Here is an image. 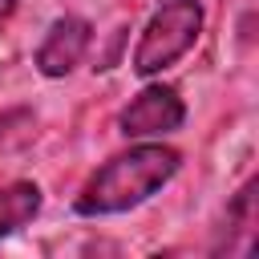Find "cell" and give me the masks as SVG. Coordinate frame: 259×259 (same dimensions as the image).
Wrapping results in <instances>:
<instances>
[{
    "mask_svg": "<svg viewBox=\"0 0 259 259\" xmlns=\"http://www.w3.org/2000/svg\"><path fill=\"white\" fill-rule=\"evenodd\" d=\"M178 170H182V154L174 146H162V142L130 146L85 178V186L73 198V210L81 219L125 214V210L150 202L162 186H170Z\"/></svg>",
    "mask_w": 259,
    "mask_h": 259,
    "instance_id": "6da1fadb",
    "label": "cell"
},
{
    "mask_svg": "<svg viewBox=\"0 0 259 259\" xmlns=\"http://www.w3.org/2000/svg\"><path fill=\"white\" fill-rule=\"evenodd\" d=\"M16 4H20V0H0V32H4V28H8V20L16 16Z\"/></svg>",
    "mask_w": 259,
    "mask_h": 259,
    "instance_id": "52a82bcc",
    "label": "cell"
},
{
    "mask_svg": "<svg viewBox=\"0 0 259 259\" xmlns=\"http://www.w3.org/2000/svg\"><path fill=\"white\" fill-rule=\"evenodd\" d=\"M182 121H186V105L174 85H146L117 113V130L125 138H162V134H174Z\"/></svg>",
    "mask_w": 259,
    "mask_h": 259,
    "instance_id": "277c9868",
    "label": "cell"
},
{
    "mask_svg": "<svg viewBox=\"0 0 259 259\" xmlns=\"http://www.w3.org/2000/svg\"><path fill=\"white\" fill-rule=\"evenodd\" d=\"M40 186L36 182H8L0 186V239L16 235L20 227H28L36 214H40Z\"/></svg>",
    "mask_w": 259,
    "mask_h": 259,
    "instance_id": "8992f818",
    "label": "cell"
},
{
    "mask_svg": "<svg viewBox=\"0 0 259 259\" xmlns=\"http://www.w3.org/2000/svg\"><path fill=\"white\" fill-rule=\"evenodd\" d=\"M255 178H247L235 198L227 202V214H223V227H219V239H214V255H251L255 251Z\"/></svg>",
    "mask_w": 259,
    "mask_h": 259,
    "instance_id": "5b68a950",
    "label": "cell"
},
{
    "mask_svg": "<svg viewBox=\"0 0 259 259\" xmlns=\"http://www.w3.org/2000/svg\"><path fill=\"white\" fill-rule=\"evenodd\" d=\"M202 24H206L202 0H162L138 32L130 69L138 77H158L162 69H170L174 61H182L198 45Z\"/></svg>",
    "mask_w": 259,
    "mask_h": 259,
    "instance_id": "7a4b0ae2",
    "label": "cell"
},
{
    "mask_svg": "<svg viewBox=\"0 0 259 259\" xmlns=\"http://www.w3.org/2000/svg\"><path fill=\"white\" fill-rule=\"evenodd\" d=\"M89 45H93V24L85 16H73V12L69 16H57L45 28V36H40V45L32 53V65H36L40 77L61 81V77H69L85 61Z\"/></svg>",
    "mask_w": 259,
    "mask_h": 259,
    "instance_id": "3957f363",
    "label": "cell"
}]
</instances>
